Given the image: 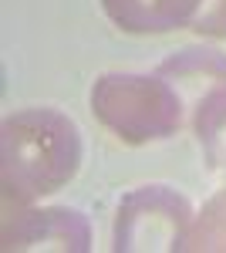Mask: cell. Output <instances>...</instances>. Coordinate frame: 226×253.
<instances>
[{"instance_id":"obj_6","label":"cell","mask_w":226,"mask_h":253,"mask_svg":"<svg viewBox=\"0 0 226 253\" xmlns=\"http://www.w3.org/2000/svg\"><path fill=\"white\" fill-rule=\"evenodd\" d=\"M196 135L216 169H226V58L209 71L206 95L196 105Z\"/></svg>"},{"instance_id":"obj_4","label":"cell","mask_w":226,"mask_h":253,"mask_svg":"<svg viewBox=\"0 0 226 253\" xmlns=\"http://www.w3.org/2000/svg\"><path fill=\"white\" fill-rule=\"evenodd\" d=\"M101 7L129 34L192 27L209 38H226V0H101Z\"/></svg>"},{"instance_id":"obj_2","label":"cell","mask_w":226,"mask_h":253,"mask_svg":"<svg viewBox=\"0 0 226 253\" xmlns=\"http://www.w3.org/2000/svg\"><path fill=\"white\" fill-rule=\"evenodd\" d=\"M91 108L129 145L169 138L182 125V95L176 84L149 75H101L91 88Z\"/></svg>"},{"instance_id":"obj_3","label":"cell","mask_w":226,"mask_h":253,"mask_svg":"<svg viewBox=\"0 0 226 253\" xmlns=\"http://www.w3.org/2000/svg\"><path fill=\"white\" fill-rule=\"evenodd\" d=\"M192 210L169 186H142L122 199L115 219V250H182Z\"/></svg>"},{"instance_id":"obj_1","label":"cell","mask_w":226,"mask_h":253,"mask_svg":"<svg viewBox=\"0 0 226 253\" xmlns=\"http://www.w3.org/2000/svg\"><path fill=\"white\" fill-rule=\"evenodd\" d=\"M3 206L34 199L71 182L81 166V132L54 108H24L3 122Z\"/></svg>"},{"instance_id":"obj_5","label":"cell","mask_w":226,"mask_h":253,"mask_svg":"<svg viewBox=\"0 0 226 253\" xmlns=\"http://www.w3.org/2000/svg\"><path fill=\"white\" fill-rule=\"evenodd\" d=\"M91 230L75 210L3 206V250H88Z\"/></svg>"},{"instance_id":"obj_7","label":"cell","mask_w":226,"mask_h":253,"mask_svg":"<svg viewBox=\"0 0 226 253\" xmlns=\"http://www.w3.org/2000/svg\"><path fill=\"white\" fill-rule=\"evenodd\" d=\"M182 250H226V193L216 196L189 226Z\"/></svg>"}]
</instances>
